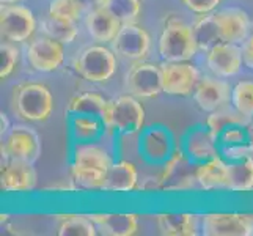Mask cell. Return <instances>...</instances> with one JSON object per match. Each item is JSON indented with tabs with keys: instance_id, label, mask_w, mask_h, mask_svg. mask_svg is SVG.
<instances>
[{
	"instance_id": "obj_1",
	"label": "cell",
	"mask_w": 253,
	"mask_h": 236,
	"mask_svg": "<svg viewBox=\"0 0 253 236\" xmlns=\"http://www.w3.org/2000/svg\"><path fill=\"white\" fill-rule=\"evenodd\" d=\"M13 110L25 121L41 123L46 121L54 110V96L44 84L27 82L13 89Z\"/></svg>"
},
{
	"instance_id": "obj_2",
	"label": "cell",
	"mask_w": 253,
	"mask_h": 236,
	"mask_svg": "<svg viewBox=\"0 0 253 236\" xmlns=\"http://www.w3.org/2000/svg\"><path fill=\"white\" fill-rule=\"evenodd\" d=\"M198 50L190 25L178 17L165 22L159 37V54L165 62H189Z\"/></svg>"
},
{
	"instance_id": "obj_3",
	"label": "cell",
	"mask_w": 253,
	"mask_h": 236,
	"mask_svg": "<svg viewBox=\"0 0 253 236\" xmlns=\"http://www.w3.org/2000/svg\"><path fill=\"white\" fill-rule=\"evenodd\" d=\"M74 69L88 82H107L117 71V57L106 46H90L76 58Z\"/></svg>"
},
{
	"instance_id": "obj_4",
	"label": "cell",
	"mask_w": 253,
	"mask_h": 236,
	"mask_svg": "<svg viewBox=\"0 0 253 236\" xmlns=\"http://www.w3.org/2000/svg\"><path fill=\"white\" fill-rule=\"evenodd\" d=\"M197 169H192V159L186 153H173L165 161L161 173L162 190L167 192H187L198 186Z\"/></svg>"
},
{
	"instance_id": "obj_5",
	"label": "cell",
	"mask_w": 253,
	"mask_h": 236,
	"mask_svg": "<svg viewBox=\"0 0 253 236\" xmlns=\"http://www.w3.org/2000/svg\"><path fill=\"white\" fill-rule=\"evenodd\" d=\"M125 85L135 98H154L159 93H164L162 69L158 65L140 60L130 66L125 79Z\"/></svg>"
},
{
	"instance_id": "obj_6",
	"label": "cell",
	"mask_w": 253,
	"mask_h": 236,
	"mask_svg": "<svg viewBox=\"0 0 253 236\" xmlns=\"http://www.w3.org/2000/svg\"><path fill=\"white\" fill-rule=\"evenodd\" d=\"M202 233L206 236H252L253 216L236 213H209L202 219Z\"/></svg>"
},
{
	"instance_id": "obj_7",
	"label": "cell",
	"mask_w": 253,
	"mask_h": 236,
	"mask_svg": "<svg viewBox=\"0 0 253 236\" xmlns=\"http://www.w3.org/2000/svg\"><path fill=\"white\" fill-rule=\"evenodd\" d=\"M35 29H37V21H35L33 13L29 8L21 5H2L0 10V30L2 35L10 41L21 43L29 40Z\"/></svg>"
},
{
	"instance_id": "obj_8",
	"label": "cell",
	"mask_w": 253,
	"mask_h": 236,
	"mask_svg": "<svg viewBox=\"0 0 253 236\" xmlns=\"http://www.w3.org/2000/svg\"><path fill=\"white\" fill-rule=\"evenodd\" d=\"M145 123V109L134 94H123L112 101L113 131L121 134L140 133Z\"/></svg>"
},
{
	"instance_id": "obj_9",
	"label": "cell",
	"mask_w": 253,
	"mask_h": 236,
	"mask_svg": "<svg viewBox=\"0 0 253 236\" xmlns=\"http://www.w3.org/2000/svg\"><path fill=\"white\" fill-rule=\"evenodd\" d=\"M162 69L164 93L173 96H189L198 84L200 73L187 62H165Z\"/></svg>"
},
{
	"instance_id": "obj_10",
	"label": "cell",
	"mask_w": 253,
	"mask_h": 236,
	"mask_svg": "<svg viewBox=\"0 0 253 236\" xmlns=\"http://www.w3.org/2000/svg\"><path fill=\"white\" fill-rule=\"evenodd\" d=\"M2 153L10 159L35 162L41 153V142L38 134L32 128L16 126L8 133L2 145Z\"/></svg>"
},
{
	"instance_id": "obj_11",
	"label": "cell",
	"mask_w": 253,
	"mask_h": 236,
	"mask_svg": "<svg viewBox=\"0 0 253 236\" xmlns=\"http://www.w3.org/2000/svg\"><path fill=\"white\" fill-rule=\"evenodd\" d=\"M27 58L33 69L41 73H52L62 66L65 60V47L50 37L37 38L30 43L27 49Z\"/></svg>"
},
{
	"instance_id": "obj_12",
	"label": "cell",
	"mask_w": 253,
	"mask_h": 236,
	"mask_svg": "<svg viewBox=\"0 0 253 236\" xmlns=\"http://www.w3.org/2000/svg\"><path fill=\"white\" fill-rule=\"evenodd\" d=\"M150 35L145 29L138 27L134 22H127L121 25L115 40L112 41L113 50L118 55L127 60H143L150 50Z\"/></svg>"
},
{
	"instance_id": "obj_13",
	"label": "cell",
	"mask_w": 253,
	"mask_h": 236,
	"mask_svg": "<svg viewBox=\"0 0 253 236\" xmlns=\"http://www.w3.org/2000/svg\"><path fill=\"white\" fill-rule=\"evenodd\" d=\"M230 92V85L225 81L215 77H203L198 81L194 90V99L202 110L214 112L228 106Z\"/></svg>"
},
{
	"instance_id": "obj_14",
	"label": "cell",
	"mask_w": 253,
	"mask_h": 236,
	"mask_svg": "<svg viewBox=\"0 0 253 236\" xmlns=\"http://www.w3.org/2000/svg\"><path fill=\"white\" fill-rule=\"evenodd\" d=\"M242 49L233 43H219L208 50L206 63L209 69L222 77H230L241 71Z\"/></svg>"
},
{
	"instance_id": "obj_15",
	"label": "cell",
	"mask_w": 253,
	"mask_h": 236,
	"mask_svg": "<svg viewBox=\"0 0 253 236\" xmlns=\"http://www.w3.org/2000/svg\"><path fill=\"white\" fill-rule=\"evenodd\" d=\"M0 186L5 192H30L37 186V172L32 162L11 159L2 165Z\"/></svg>"
},
{
	"instance_id": "obj_16",
	"label": "cell",
	"mask_w": 253,
	"mask_h": 236,
	"mask_svg": "<svg viewBox=\"0 0 253 236\" xmlns=\"http://www.w3.org/2000/svg\"><path fill=\"white\" fill-rule=\"evenodd\" d=\"M140 150L146 161L153 164L165 162L173 154V137L170 131L162 126L148 128L142 134Z\"/></svg>"
},
{
	"instance_id": "obj_17",
	"label": "cell",
	"mask_w": 253,
	"mask_h": 236,
	"mask_svg": "<svg viewBox=\"0 0 253 236\" xmlns=\"http://www.w3.org/2000/svg\"><path fill=\"white\" fill-rule=\"evenodd\" d=\"M214 14L217 25H219L222 43L241 45L249 38L250 21L246 11L238 10V8H228V10H222Z\"/></svg>"
},
{
	"instance_id": "obj_18",
	"label": "cell",
	"mask_w": 253,
	"mask_h": 236,
	"mask_svg": "<svg viewBox=\"0 0 253 236\" xmlns=\"http://www.w3.org/2000/svg\"><path fill=\"white\" fill-rule=\"evenodd\" d=\"M217 137L208 126H197L189 131L184 141V153L194 162H206L212 157L219 156L217 150Z\"/></svg>"
},
{
	"instance_id": "obj_19",
	"label": "cell",
	"mask_w": 253,
	"mask_h": 236,
	"mask_svg": "<svg viewBox=\"0 0 253 236\" xmlns=\"http://www.w3.org/2000/svg\"><path fill=\"white\" fill-rule=\"evenodd\" d=\"M66 110L68 113H71V115L84 113V115L98 117L104 123V128L107 131H113L112 102L107 101L106 98H102L98 93H82V94L74 96V98L69 101Z\"/></svg>"
},
{
	"instance_id": "obj_20",
	"label": "cell",
	"mask_w": 253,
	"mask_h": 236,
	"mask_svg": "<svg viewBox=\"0 0 253 236\" xmlns=\"http://www.w3.org/2000/svg\"><path fill=\"white\" fill-rule=\"evenodd\" d=\"M90 219L106 236H132L138 229L137 216L132 213H94Z\"/></svg>"
},
{
	"instance_id": "obj_21",
	"label": "cell",
	"mask_w": 253,
	"mask_h": 236,
	"mask_svg": "<svg viewBox=\"0 0 253 236\" xmlns=\"http://www.w3.org/2000/svg\"><path fill=\"white\" fill-rule=\"evenodd\" d=\"M85 24L90 37L99 43H112L120 32L121 25H123L104 6H98L91 10L86 16Z\"/></svg>"
},
{
	"instance_id": "obj_22",
	"label": "cell",
	"mask_w": 253,
	"mask_h": 236,
	"mask_svg": "<svg viewBox=\"0 0 253 236\" xmlns=\"http://www.w3.org/2000/svg\"><path fill=\"white\" fill-rule=\"evenodd\" d=\"M138 186V173L132 162L118 161L106 172L102 190L106 192H132Z\"/></svg>"
},
{
	"instance_id": "obj_23",
	"label": "cell",
	"mask_w": 253,
	"mask_h": 236,
	"mask_svg": "<svg viewBox=\"0 0 253 236\" xmlns=\"http://www.w3.org/2000/svg\"><path fill=\"white\" fill-rule=\"evenodd\" d=\"M195 175L200 189L217 190L226 189L228 186V164L219 156L200 164L195 170Z\"/></svg>"
},
{
	"instance_id": "obj_24",
	"label": "cell",
	"mask_w": 253,
	"mask_h": 236,
	"mask_svg": "<svg viewBox=\"0 0 253 236\" xmlns=\"http://www.w3.org/2000/svg\"><path fill=\"white\" fill-rule=\"evenodd\" d=\"M158 229L165 236H195L198 233V219L189 213H164L159 214Z\"/></svg>"
},
{
	"instance_id": "obj_25",
	"label": "cell",
	"mask_w": 253,
	"mask_h": 236,
	"mask_svg": "<svg viewBox=\"0 0 253 236\" xmlns=\"http://www.w3.org/2000/svg\"><path fill=\"white\" fill-rule=\"evenodd\" d=\"M113 164L110 154L104 148L94 145L91 142H81L74 146L73 165L81 167H94L107 172Z\"/></svg>"
},
{
	"instance_id": "obj_26",
	"label": "cell",
	"mask_w": 253,
	"mask_h": 236,
	"mask_svg": "<svg viewBox=\"0 0 253 236\" xmlns=\"http://www.w3.org/2000/svg\"><path fill=\"white\" fill-rule=\"evenodd\" d=\"M233 192H249L253 189V156L228 165V186Z\"/></svg>"
},
{
	"instance_id": "obj_27",
	"label": "cell",
	"mask_w": 253,
	"mask_h": 236,
	"mask_svg": "<svg viewBox=\"0 0 253 236\" xmlns=\"http://www.w3.org/2000/svg\"><path fill=\"white\" fill-rule=\"evenodd\" d=\"M250 121H252V118L244 117L242 113H239L234 107L225 106L219 110L211 112V115H209L206 120V126L219 137L223 129L230 128V126H247Z\"/></svg>"
},
{
	"instance_id": "obj_28",
	"label": "cell",
	"mask_w": 253,
	"mask_h": 236,
	"mask_svg": "<svg viewBox=\"0 0 253 236\" xmlns=\"http://www.w3.org/2000/svg\"><path fill=\"white\" fill-rule=\"evenodd\" d=\"M194 37L198 45V49L209 50L212 46L219 45L220 41V32H219V25L215 21V14H205L203 17L194 24Z\"/></svg>"
},
{
	"instance_id": "obj_29",
	"label": "cell",
	"mask_w": 253,
	"mask_h": 236,
	"mask_svg": "<svg viewBox=\"0 0 253 236\" xmlns=\"http://www.w3.org/2000/svg\"><path fill=\"white\" fill-rule=\"evenodd\" d=\"M71 181L76 189L81 190H102L106 181V172L94 167H81L73 165Z\"/></svg>"
},
{
	"instance_id": "obj_30",
	"label": "cell",
	"mask_w": 253,
	"mask_h": 236,
	"mask_svg": "<svg viewBox=\"0 0 253 236\" xmlns=\"http://www.w3.org/2000/svg\"><path fill=\"white\" fill-rule=\"evenodd\" d=\"M104 123L93 115L77 113L71 118V131L77 142H93L102 131Z\"/></svg>"
},
{
	"instance_id": "obj_31",
	"label": "cell",
	"mask_w": 253,
	"mask_h": 236,
	"mask_svg": "<svg viewBox=\"0 0 253 236\" xmlns=\"http://www.w3.org/2000/svg\"><path fill=\"white\" fill-rule=\"evenodd\" d=\"M42 29H44V33L47 37L63 43V45H69V43H73L77 37V29H76L74 21L62 19V17H55L50 14L47 19L42 22Z\"/></svg>"
},
{
	"instance_id": "obj_32",
	"label": "cell",
	"mask_w": 253,
	"mask_h": 236,
	"mask_svg": "<svg viewBox=\"0 0 253 236\" xmlns=\"http://www.w3.org/2000/svg\"><path fill=\"white\" fill-rule=\"evenodd\" d=\"M96 233H98V229L90 219V216L81 214L66 216L57 230L58 236H94Z\"/></svg>"
},
{
	"instance_id": "obj_33",
	"label": "cell",
	"mask_w": 253,
	"mask_h": 236,
	"mask_svg": "<svg viewBox=\"0 0 253 236\" xmlns=\"http://www.w3.org/2000/svg\"><path fill=\"white\" fill-rule=\"evenodd\" d=\"M101 6L110 11L121 24L135 22L142 10L140 0H104Z\"/></svg>"
},
{
	"instance_id": "obj_34",
	"label": "cell",
	"mask_w": 253,
	"mask_h": 236,
	"mask_svg": "<svg viewBox=\"0 0 253 236\" xmlns=\"http://www.w3.org/2000/svg\"><path fill=\"white\" fill-rule=\"evenodd\" d=\"M231 104L244 117L253 118V82L242 81L231 90Z\"/></svg>"
},
{
	"instance_id": "obj_35",
	"label": "cell",
	"mask_w": 253,
	"mask_h": 236,
	"mask_svg": "<svg viewBox=\"0 0 253 236\" xmlns=\"http://www.w3.org/2000/svg\"><path fill=\"white\" fill-rule=\"evenodd\" d=\"M82 5L79 0H52L49 5V14L55 17H62V19L77 21L82 13Z\"/></svg>"
},
{
	"instance_id": "obj_36",
	"label": "cell",
	"mask_w": 253,
	"mask_h": 236,
	"mask_svg": "<svg viewBox=\"0 0 253 236\" xmlns=\"http://www.w3.org/2000/svg\"><path fill=\"white\" fill-rule=\"evenodd\" d=\"M17 58H19V52L11 45H2L0 47V77L6 79L10 76L17 65Z\"/></svg>"
},
{
	"instance_id": "obj_37",
	"label": "cell",
	"mask_w": 253,
	"mask_h": 236,
	"mask_svg": "<svg viewBox=\"0 0 253 236\" xmlns=\"http://www.w3.org/2000/svg\"><path fill=\"white\" fill-rule=\"evenodd\" d=\"M219 141L225 146L249 143V137H247L246 126H230V128L223 129L222 134L219 136Z\"/></svg>"
},
{
	"instance_id": "obj_38",
	"label": "cell",
	"mask_w": 253,
	"mask_h": 236,
	"mask_svg": "<svg viewBox=\"0 0 253 236\" xmlns=\"http://www.w3.org/2000/svg\"><path fill=\"white\" fill-rule=\"evenodd\" d=\"M184 6H187L190 11L198 14H208L212 10H215L220 0H181Z\"/></svg>"
},
{
	"instance_id": "obj_39",
	"label": "cell",
	"mask_w": 253,
	"mask_h": 236,
	"mask_svg": "<svg viewBox=\"0 0 253 236\" xmlns=\"http://www.w3.org/2000/svg\"><path fill=\"white\" fill-rule=\"evenodd\" d=\"M225 154L230 159H246V157L253 156V145L250 143H242V145H231L225 148Z\"/></svg>"
},
{
	"instance_id": "obj_40",
	"label": "cell",
	"mask_w": 253,
	"mask_h": 236,
	"mask_svg": "<svg viewBox=\"0 0 253 236\" xmlns=\"http://www.w3.org/2000/svg\"><path fill=\"white\" fill-rule=\"evenodd\" d=\"M242 60L244 65L253 69V33L242 43Z\"/></svg>"
},
{
	"instance_id": "obj_41",
	"label": "cell",
	"mask_w": 253,
	"mask_h": 236,
	"mask_svg": "<svg viewBox=\"0 0 253 236\" xmlns=\"http://www.w3.org/2000/svg\"><path fill=\"white\" fill-rule=\"evenodd\" d=\"M138 190H162V180L161 175L158 177H146L140 185L137 186Z\"/></svg>"
},
{
	"instance_id": "obj_42",
	"label": "cell",
	"mask_w": 253,
	"mask_h": 236,
	"mask_svg": "<svg viewBox=\"0 0 253 236\" xmlns=\"http://www.w3.org/2000/svg\"><path fill=\"white\" fill-rule=\"evenodd\" d=\"M102 2H104V0H79V3L82 5V8H91V10L101 6Z\"/></svg>"
},
{
	"instance_id": "obj_43",
	"label": "cell",
	"mask_w": 253,
	"mask_h": 236,
	"mask_svg": "<svg viewBox=\"0 0 253 236\" xmlns=\"http://www.w3.org/2000/svg\"><path fill=\"white\" fill-rule=\"evenodd\" d=\"M6 131H8V120H6V115L2 113V134L6 133Z\"/></svg>"
},
{
	"instance_id": "obj_44",
	"label": "cell",
	"mask_w": 253,
	"mask_h": 236,
	"mask_svg": "<svg viewBox=\"0 0 253 236\" xmlns=\"http://www.w3.org/2000/svg\"><path fill=\"white\" fill-rule=\"evenodd\" d=\"M2 5H13V3H17L19 0H0Z\"/></svg>"
}]
</instances>
